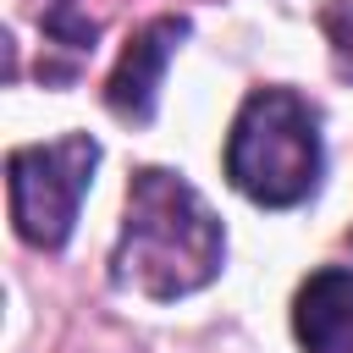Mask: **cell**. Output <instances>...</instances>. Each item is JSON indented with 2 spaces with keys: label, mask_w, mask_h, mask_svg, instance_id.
Instances as JSON below:
<instances>
[{
  "label": "cell",
  "mask_w": 353,
  "mask_h": 353,
  "mask_svg": "<svg viewBox=\"0 0 353 353\" xmlns=\"http://www.w3.org/2000/svg\"><path fill=\"white\" fill-rule=\"evenodd\" d=\"M292 331L303 353H353V265H325L298 287Z\"/></svg>",
  "instance_id": "5b68a950"
},
{
  "label": "cell",
  "mask_w": 353,
  "mask_h": 353,
  "mask_svg": "<svg viewBox=\"0 0 353 353\" xmlns=\"http://www.w3.org/2000/svg\"><path fill=\"white\" fill-rule=\"evenodd\" d=\"M320 116L292 88H259L243 99L226 138V176L243 199L265 210H287L320 182Z\"/></svg>",
  "instance_id": "7a4b0ae2"
},
{
  "label": "cell",
  "mask_w": 353,
  "mask_h": 353,
  "mask_svg": "<svg viewBox=\"0 0 353 353\" xmlns=\"http://www.w3.org/2000/svg\"><path fill=\"white\" fill-rule=\"evenodd\" d=\"M182 39H188V22L182 17H160V22H149V28H138L127 39V50H121V61H116V72L105 83L110 116H121V121H149L154 116L160 72H165V61H171V50Z\"/></svg>",
  "instance_id": "277c9868"
},
{
  "label": "cell",
  "mask_w": 353,
  "mask_h": 353,
  "mask_svg": "<svg viewBox=\"0 0 353 353\" xmlns=\"http://www.w3.org/2000/svg\"><path fill=\"white\" fill-rule=\"evenodd\" d=\"M221 259H226V232H221L215 210L176 171H160V165L138 171L127 188L121 243L110 254L116 287L171 303V298L210 287Z\"/></svg>",
  "instance_id": "6da1fadb"
},
{
  "label": "cell",
  "mask_w": 353,
  "mask_h": 353,
  "mask_svg": "<svg viewBox=\"0 0 353 353\" xmlns=\"http://www.w3.org/2000/svg\"><path fill=\"white\" fill-rule=\"evenodd\" d=\"M94 165H99V143L88 132H66L55 143H22V149H11L6 182H11L17 237L33 243V248H61L72 237V221L83 210Z\"/></svg>",
  "instance_id": "3957f363"
},
{
  "label": "cell",
  "mask_w": 353,
  "mask_h": 353,
  "mask_svg": "<svg viewBox=\"0 0 353 353\" xmlns=\"http://www.w3.org/2000/svg\"><path fill=\"white\" fill-rule=\"evenodd\" d=\"M320 22H325V39L336 50V72L353 77V0H331Z\"/></svg>",
  "instance_id": "8992f818"
}]
</instances>
